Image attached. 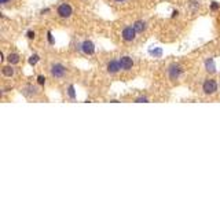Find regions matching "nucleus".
<instances>
[{"label": "nucleus", "instance_id": "obj_1", "mask_svg": "<svg viewBox=\"0 0 220 206\" xmlns=\"http://www.w3.org/2000/svg\"><path fill=\"white\" fill-rule=\"evenodd\" d=\"M50 73L54 78H63L66 74V67L61 63H52L50 67Z\"/></svg>", "mask_w": 220, "mask_h": 206}, {"label": "nucleus", "instance_id": "obj_2", "mask_svg": "<svg viewBox=\"0 0 220 206\" xmlns=\"http://www.w3.org/2000/svg\"><path fill=\"white\" fill-rule=\"evenodd\" d=\"M182 73H183V69H182V66L179 63H172L168 69V76L171 80H178L182 76Z\"/></svg>", "mask_w": 220, "mask_h": 206}, {"label": "nucleus", "instance_id": "obj_3", "mask_svg": "<svg viewBox=\"0 0 220 206\" xmlns=\"http://www.w3.org/2000/svg\"><path fill=\"white\" fill-rule=\"evenodd\" d=\"M202 91L205 95H213L218 91V82L215 80H206L202 85Z\"/></svg>", "mask_w": 220, "mask_h": 206}, {"label": "nucleus", "instance_id": "obj_4", "mask_svg": "<svg viewBox=\"0 0 220 206\" xmlns=\"http://www.w3.org/2000/svg\"><path fill=\"white\" fill-rule=\"evenodd\" d=\"M58 15L61 17V18H69V17H72L73 14V8L70 4H67V3H63V4H61L59 7H58L57 10Z\"/></svg>", "mask_w": 220, "mask_h": 206}, {"label": "nucleus", "instance_id": "obj_5", "mask_svg": "<svg viewBox=\"0 0 220 206\" xmlns=\"http://www.w3.org/2000/svg\"><path fill=\"white\" fill-rule=\"evenodd\" d=\"M136 33L138 32L135 30L134 26H125V28L122 29L121 36L125 41H134L135 39H136Z\"/></svg>", "mask_w": 220, "mask_h": 206}, {"label": "nucleus", "instance_id": "obj_6", "mask_svg": "<svg viewBox=\"0 0 220 206\" xmlns=\"http://www.w3.org/2000/svg\"><path fill=\"white\" fill-rule=\"evenodd\" d=\"M120 65H121V69L125 70V72H128V70H131L132 67H134V61H132L131 57H121L120 58Z\"/></svg>", "mask_w": 220, "mask_h": 206}, {"label": "nucleus", "instance_id": "obj_7", "mask_svg": "<svg viewBox=\"0 0 220 206\" xmlns=\"http://www.w3.org/2000/svg\"><path fill=\"white\" fill-rule=\"evenodd\" d=\"M81 51H83L86 55H92L94 52H95V46H94L92 41L86 40V41H83V44H81Z\"/></svg>", "mask_w": 220, "mask_h": 206}, {"label": "nucleus", "instance_id": "obj_8", "mask_svg": "<svg viewBox=\"0 0 220 206\" xmlns=\"http://www.w3.org/2000/svg\"><path fill=\"white\" fill-rule=\"evenodd\" d=\"M106 69H107V73H110V74H116V73H118L120 70H121L120 61H110L109 63H107Z\"/></svg>", "mask_w": 220, "mask_h": 206}, {"label": "nucleus", "instance_id": "obj_9", "mask_svg": "<svg viewBox=\"0 0 220 206\" xmlns=\"http://www.w3.org/2000/svg\"><path fill=\"white\" fill-rule=\"evenodd\" d=\"M39 93V89H37L36 87H33V85H26V87L22 88V95H25L26 98H32V96L37 95Z\"/></svg>", "mask_w": 220, "mask_h": 206}, {"label": "nucleus", "instance_id": "obj_10", "mask_svg": "<svg viewBox=\"0 0 220 206\" xmlns=\"http://www.w3.org/2000/svg\"><path fill=\"white\" fill-rule=\"evenodd\" d=\"M134 28L138 33H143V32L146 30V22L145 21H136V22L134 23Z\"/></svg>", "mask_w": 220, "mask_h": 206}, {"label": "nucleus", "instance_id": "obj_11", "mask_svg": "<svg viewBox=\"0 0 220 206\" xmlns=\"http://www.w3.org/2000/svg\"><path fill=\"white\" fill-rule=\"evenodd\" d=\"M2 72H3V76H4V77H13L14 73H15V69L10 65V66H3Z\"/></svg>", "mask_w": 220, "mask_h": 206}, {"label": "nucleus", "instance_id": "obj_12", "mask_svg": "<svg viewBox=\"0 0 220 206\" xmlns=\"http://www.w3.org/2000/svg\"><path fill=\"white\" fill-rule=\"evenodd\" d=\"M205 67H206V70H208V72H210V73H215L216 72V66H215V63H213L212 58H209V59L205 61Z\"/></svg>", "mask_w": 220, "mask_h": 206}, {"label": "nucleus", "instance_id": "obj_13", "mask_svg": "<svg viewBox=\"0 0 220 206\" xmlns=\"http://www.w3.org/2000/svg\"><path fill=\"white\" fill-rule=\"evenodd\" d=\"M7 59L8 62H10V65H17V63H19V55L18 54H15V52H13V54H10L7 57Z\"/></svg>", "mask_w": 220, "mask_h": 206}, {"label": "nucleus", "instance_id": "obj_14", "mask_svg": "<svg viewBox=\"0 0 220 206\" xmlns=\"http://www.w3.org/2000/svg\"><path fill=\"white\" fill-rule=\"evenodd\" d=\"M149 54L153 55L154 58H160L161 55H162V50H161L160 47H155L154 50H153V48H150V50H149Z\"/></svg>", "mask_w": 220, "mask_h": 206}, {"label": "nucleus", "instance_id": "obj_15", "mask_svg": "<svg viewBox=\"0 0 220 206\" xmlns=\"http://www.w3.org/2000/svg\"><path fill=\"white\" fill-rule=\"evenodd\" d=\"M67 95L70 99H76V92H74V85H69L67 88Z\"/></svg>", "mask_w": 220, "mask_h": 206}, {"label": "nucleus", "instance_id": "obj_16", "mask_svg": "<svg viewBox=\"0 0 220 206\" xmlns=\"http://www.w3.org/2000/svg\"><path fill=\"white\" fill-rule=\"evenodd\" d=\"M39 59H40V58H39V55H36V54H34V55H32V57L29 58V65L34 66V65H36L37 62H39Z\"/></svg>", "mask_w": 220, "mask_h": 206}, {"label": "nucleus", "instance_id": "obj_17", "mask_svg": "<svg viewBox=\"0 0 220 206\" xmlns=\"http://www.w3.org/2000/svg\"><path fill=\"white\" fill-rule=\"evenodd\" d=\"M135 102H136V103H147L149 99L146 98V96H139V98L135 99Z\"/></svg>", "mask_w": 220, "mask_h": 206}, {"label": "nucleus", "instance_id": "obj_18", "mask_svg": "<svg viewBox=\"0 0 220 206\" xmlns=\"http://www.w3.org/2000/svg\"><path fill=\"white\" fill-rule=\"evenodd\" d=\"M37 82H39L40 85H44L46 84V77H44V76H39V77H37Z\"/></svg>", "mask_w": 220, "mask_h": 206}, {"label": "nucleus", "instance_id": "obj_19", "mask_svg": "<svg viewBox=\"0 0 220 206\" xmlns=\"http://www.w3.org/2000/svg\"><path fill=\"white\" fill-rule=\"evenodd\" d=\"M26 36H28V39H34V32L33 30H28V33H26Z\"/></svg>", "mask_w": 220, "mask_h": 206}, {"label": "nucleus", "instance_id": "obj_20", "mask_svg": "<svg viewBox=\"0 0 220 206\" xmlns=\"http://www.w3.org/2000/svg\"><path fill=\"white\" fill-rule=\"evenodd\" d=\"M47 36H48V43L50 44H54V39H52V34H51V32H47Z\"/></svg>", "mask_w": 220, "mask_h": 206}, {"label": "nucleus", "instance_id": "obj_21", "mask_svg": "<svg viewBox=\"0 0 220 206\" xmlns=\"http://www.w3.org/2000/svg\"><path fill=\"white\" fill-rule=\"evenodd\" d=\"M210 8H212L213 11H216V10H218V8H219V4H218V3H216V2H213V3H212V6H210Z\"/></svg>", "mask_w": 220, "mask_h": 206}, {"label": "nucleus", "instance_id": "obj_22", "mask_svg": "<svg viewBox=\"0 0 220 206\" xmlns=\"http://www.w3.org/2000/svg\"><path fill=\"white\" fill-rule=\"evenodd\" d=\"M0 3H2V4H6V3H8V0H0Z\"/></svg>", "mask_w": 220, "mask_h": 206}, {"label": "nucleus", "instance_id": "obj_23", "mask_svg": "<svg viewBox=\"0 0 220 206\" xmlns=\"http://www.w3.org/2000/svg\"><path fill=\"white\" fill-rule=\"evenodd\" d=\"M114 2H118V3H122V2H125V0H114Z\"/></svg>", "mask_w": 220, "mask_h": 206}]
</instances>
